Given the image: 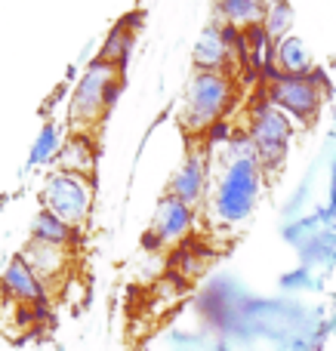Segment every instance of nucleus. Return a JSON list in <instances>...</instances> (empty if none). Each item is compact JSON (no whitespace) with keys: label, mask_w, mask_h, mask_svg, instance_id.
Wrapping results in <instances>:
<instances>
[{"label":"nucleus","mask_w":336,"mask_h":351,"mask_svg":"<svg viewBox=\"0 0 336 351\" xmlns=\"http://www.w3.org/2000/svg\"><path fill=\"white\" fill-rule=\"evenodd\" d=\"M117 93H121V77L115 74V65H111V62H105L102 56H99V59L86 68V74L80 77L77 90H74L71 111H68L71 127L74 130H77V127H90L93 121H99V117H102L105 111L115 105Z\"/></svg>","instance_id":"1"},{"label":"nucleus","mask_w":336,"mask_h":351,"mask_svg":"<svg viewBox=\"0 0 336 351\" xmlns=\"http://www.w3.org/2000/svg\"><path fill=\"white\" fill-rule=\"evenodd\" d=\"M259 197V160H232L216 191L213 210L226 225L244 222Z\"/></svg>","instance_id":"2"},{"label":"nucleus","mask_w":336,"mask_h":351,"mask_svg":"<svg viewBox=\"0 0 336 351\" xmlns=\"http://www.w3.org/2000/svg\"><path fill=\"white\" fill-rule=\"evenodd\" d=\"M232 102V84L222 71H197L185 93V127L207 130Z\"/></svg>","instance_id":"3"},{"label":"nucleus","mask_w":336,"mask_h":351,"mask_svg":"<svg viewBox=\"0 0 336 351\" xmlns=\"http://www.w3.org/2000/svg\"><path fill=\"white\" fill-rule=\"evenodd\" d=\"M290 136H293V127H290V117L284 114L281 108L265 99L259 108H253V123H250V142L256 148V160L265 170H275L284 160L290 145Z\"/></svg>","instance_id":"4"},{"label":"nucleus","mask_w":336,"mask_h":351,"mask_svg":"<svg viewBox=\"0 0 336 351\" xmlns=\"http://www.w3.org/2000/svg\"><path fill=\"white\" fill-rule=\"evenodd\" d=\"M43 204L53 216H59L62 222H68L71 228H77L86 219L93 204V185L86 176L56 170L43 185Z\"/></svg>","instance_id":"5"},{"label":"nucleus","mask_w":336,"mask_h":351,"mask_svg":"<svg viewBox=\"0 0 336 351\" xmlns=\"http://www.w3.org/2000/svg\"><path fill=\"white\" fill-rule=\"evenodd\" d=\"M269 102L275 108H281L284 114L296 117V121H315L321 108V86H318V74H306V77H287L278 74L269 84Z\"/></svg>","instance_id":"6"},{"label":"nucleus","mask_w":336,"mask_h":351,"mask_svg":"<svg viewBox=\"0 0 336 351\" xmlns=\"http://www.w3.org/2000/svg\"><path fill=\"white\" fill-rule=\"evenodd\" d=\"M0 287H3V296L12 299L19 305H37V302H49V293H47V284L37 278L34 271L28 268V262L22 256L6 265L3 278H0Z\"/></svg>","instance_id":"7"},{"label":"nucleus","mask_w":336,"mask_h":351,"mask_svg":"<svg viewBox=\"0 0 336 351\" xmlns=\"http://www.w3.org/2000/svg\"><path fill=\"white\" fill-rule=\"evenodd\" d=\"M235 37H238V28L226 25H207L195 47V65L197 71H219L226 68V62L232 59V47H235Z\"/></svg>","instance_id":"8"},{"label":"nucleus","mask_w":336,"mask_h":351,"mask_svg":"<svg viewBox=\"0 0 336 351\" xmlns=\"http://www.w3.org/2000/svg\"><path fill=\"white\" fill-rule=\"evenodd\" d=\"M19 256L28 262V268L43 284L56 280V274H62V268H65V253H62V247H49V243H40V241L25 243V250Z\"/></svg>","instance_id":"9"},{"label":"nucleus","mask_w":336,"mask_h":351,"mask_svg":"<svg viewBox=\"0 0 336 351\" xmlns=\"http://www.w3.org/2000/svg\"><path fill=\"white\" fill-rule=\"evenodd\" d=\"M191 225V210L189 204H182L179 197H167L164 204H160V216L154 219V234H158V241H176V237H182L185 231H189Z\"/></svg>","instance_id":"10"},{"label":"nucleus","mask_w":336,"mask_h":351,"mask_svg":"<svg viewBox=\"0 0 336 351\" xmlns=\"http://www.w3.org/2000/svg\"><path fill=\"white\" fill-rule=\"evenodd\" d=\"M275 65L278 74H287V77H306L312 74V56H309V47L300 40V37H284L275 47Z\"/></svg>","instance_id":"11"},{"label":"nucleus","mask_w":336,"mask_h":351,"mask_svg":"<svg viewBox=\"0 0 336 351\" xmlns=\"http://www.w3.org/2000/svg\"><path fill=\"white\" fill-rule=\"evenodd\" d=\"M56 164H59V170H65V173L84 176V173L93 170V164H96V152H93L86 136H74V139L65 142V148L59 152Z\"/></svg>","instance_id":"12"},{"label":"nucleus","mask_w":336,"mask_h":351,"mask_svg":"<svg viewBox=\"0 0 336 351\" xmlns=\"http://www.w3.org/2000/svg\"><path fill=\"white\" fill-rule=\"evenodd\" d=\"M265 3H269V0H222V16H226V22L232 25V28L247 31V28L263 25Z\"/></svg>","instance_id":"13"},{"label":"nucleus","mask_w":336,"mask_h":351,"mask_svg":"<svg viewBox=\"0 0 336 351\" xmlns=\"http://www.w3.org/2000/svg\"><path fill=\"white\" fill-rule=\"evenodd\" d=\"M170 191H173V197H179L182 204H195L204 191V160L189 158V164L176 173V179H173Z\"/></svg>","instance_id":"14"},{"label":"nucleus","mask_w":336,"mask_h":351,"mask_svg":"<svg viewBox=\"0 0 336 351\" xmlns=\"http://www.w3.org/2000/svg\"><path fill=\"white\" fill-rule=\"evenodd\" d=\"M31 237H34V241H40V243H49V247H65V243L74 241V228L68 222H62L59 216H53L49 210H43L40 216L34 219Z\"/></svg>","instance_id":"15"},{"label":"nucleus","mask_w":336,"mask_h":351,"mask_svg":"<svg viewBox=\"0 0 336 351\" xmlns=\"http://www.w3.org/2000/svg\"><path fill=\"white\" fill-rule=\"evenodd\" d=\"M290 25H293V10L287 0H269L265 3V16H263V31L272 37L275 43H281L287 37Z\"/></svg>","instance_id":"16"},{"label":"nucleus","mask_w":336,"mask_h":351,"mask_svg":"<svg viewBox=\"0 0 336 351\" xmlns=\"http://www.w3.org/2000/svg\"><path fill=\"white\" fill-rule=\"evenodd\" d=\"M130 43H133V34L127 31V22H121L108 34V40H105L102 59L111 62V65H123V59H127V53H130Z\"/></svg>","instance_id":"17"},{"label":"nucleus","mask_w":336,"mask_h":351,"mask_svg":"<svg viewBox=\"0 0 336 351\" xmlns=\"http://www.w3.org/2000/svg\"><path fill=\"white\" fill-rule=\"evenodd\" d=\"M56 148H59V127H56V123H47V127L40 130V136H37L34 148H31L28 164H40V160H47L49 154H56Z\"/></svg>","instance_id":"18"},{"label":"nucleus","mask_w":336,"mask_h":351,"mask_svg":"<svg viewBox=\"0 0 336 351\" xmlns=\"http://www.w3.org/2000/svg\"><path fill=\"white\" fill-rule=\"evenodd\" d=\"M56 351H65V348H56Z\"/></svg>","instance_id":"19"},{"label":"nucleus","mask_w":336,"mask_h":351,"mask_svg":"<svg viewBox=\"0 0 336 351\" xmlns=\"http://www.w3.org/2000/svg\"><path fill=\"white\" fill-rule=\"evenodd\" d=\"M219 3H222V0H219Z\"/></svg>","instance_id":"20"}]
</instances>
